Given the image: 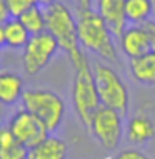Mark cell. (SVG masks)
<instances>
[{"instance_id":"cell-1","label":"cell","mask_w":155,"mask_h":159,"mask_svg":"<svg viewBox=\"0 0 155 159\" xmlns=\"http://www.w3.org/2000/svg\"><path fill=\"white\" fill-rule=\"evenodd\" d=\"M77 17V32L79 42L84 52L93 54L98 61L107 62L114 67H122L118 47L115 44V35L112 34L109 25L102 20L95 8H75Z\"/></svg>"},{"instance_id":"cell-2","label":"cell","mask_w":155,"mask_h":159,"mask_svg":"<svg viewBox=\"0 0 155 159\" xmlns=\"http://www.w3.org/2000/svg\"><path fill=\"white\" fill-rule=\"evenodd\" d=\"M47 32L57 40L60 50L67 54L72 67L79 66L87 59V54L80 47L79 32H77V17L65 2L58 0L57 3L45 8Z\"/></svg>"},{"instance_id":"cell-3","label":"cell","mask_w":155,"mask_h":159,"mask_svg":"<svg viewBox=\"0 0 155 159\" xmlns=\"http://www.w3.org/2000/svg\"><path fill=\"white\" fill-rule=\"evenodd\" d=\"M22 107L32 112L37 119H40L50 134L57 132L63 124L67 112L65 101L60 94L52 89L44 87H30L24 91L22 96Z\"/></svg>"},{"instance_id":"cell-4","label":"cell","mask_w":155,"mask_h":159,"mask_svg":"<svg viewBox=\"0 0 155 159\" xmlns=\"http://www.w3.org/2000/svg\"><path fill=\"white\" fill-rule=\"evenodd\" d=\"M92 70L100 104L125 116L130 109V91L127 82L118 74L117 67L97 61L92 64Z\"/></svg>"},{"instance_id":"cell-5","label":"cell","mask_w":155,"mask_h":159,"mask_svg":"<svg viewBox=\"0 0 155 159\" xmlns=\"http://www.w3.org/2000/svg\"><path fill=\"white\" fill-rule=\"evenodd\" d=\"M70 97H72V107H74L77 119L87 129L93 112L102 106L100 99H98L95 79H93L92 64H90L88 57L74 67V80H72Z\"/></svg>"},{"instance_id":"cell-6","label":"cell","mask_w":155,"mask_h":159,"mask_svg":"<svg viewBox=\"0 0 155 159\" xmlns=\"http://www.w3.org/2000/svg\"><path fill=\"white\" fill-rule=\"evenodd\" d=\"M87 131L105 151H115L125 134L123 116L110 107L100 106L93 112Z\"/></svg>"},{"instance_id":"cell-7","label":"cell","mask_w":155,"mask_h":159,"mask_svg":"<svg viewBox=\"0 0 155 159\" xmlns=\"http://www.w3.org/2000/svg\"><path fill=\"white\" fill-rule=\"evenodd\" d=\"M60 47L54 35L49 32H42L37 35H30L27 44L22 49V67L24 72L30 77L38 75L57 55Z\"/></svg>"},{"instance_id":"cell-8","label":"cell","mask_w":155,"mask_h":159,"mask_svg":"<svg viewBox=\"0 0 155 159\" xmlns=\"http://www.w3.org/2000/svg\"><path fill=\"white\" fill-rule=\"evenodd\" d=\"M7 127L10 129V132L14 137L19 141L20 144H24L25 148H33L40 141H44L47 136L50 134L44 126V122L40 119H37L32 112H28L27 109L20 107L14 114L8 117Z\"/></svg>"},{"instance_id":"cell-9","label":"cell","mask_w":155,"mask_h":159,"mask_svg":"<svg viewBox=\"0 0 155 159\" xmlns=\"http://www.w3.org/2000/svg\"><path fill=\"white\" fill-rule=\"evenodd\" d=\"M118 40V50L122 55L130 61V59H137L140 55H145L152 50V44H150L149 32L145 25H132L128 24L123 32L117 37Z\"/></svg>"},{"instance_id":"cell-10","label":"cell","mask_w":155,"mask_h":159,"mask_svg":"<svg viewBox=\"0 0 155 159\" xmlns=\"http://www.w3.org/2000/svg\"><path fill=\"white\" fill-rule=\"evenodd\" d=\"M93 8L117 39L127 27L125 0H93Z\"/></svg>"},{"instance_id":"cell-11","label":"cell","mask_w":155,"mask_h":159,"mask_svg":"<svg viewBox=\"0 0 155 159\" xmlns=\"http://www.w3.org/2000/svg\"><path fill=\"white\" fill-rule=\"evenodd\" d=\"M123 137L132 146H144L155 137V121L145 112L132 116L127 121Z\"/></svg>"},{"instance_id":"cell-12","label":"cell","mask_w":155,"mask_h":159,"mask_svg":"<svg viewBox=\"0 0 155 159\" xmlns=\"http://www.w3.org/2000/svg\"><path fill=\"white\" fill-rule=\"evenodd\" d=\"M25 91L24 77L12 70L0 72V106L8 107L22 101Z\"/></svg>"},{"instance_id":"cell-13","label":"cell","mask_w":155,"mask_h":159,"mask_svg":"<svg viewBox=\"0 0 155 159\" xmlns=\"http://www.w3.org/2000/svg\"><path fill=\"white\" fill-rule=\"evenodd\" d=\"M68 144L62 137L49 134L44 141H40L33 148H28L27 159H67Z\"/></svg>"},{"instance_id":"cell-14","label":"cell","mask_w":155,"mask_h":159,"mask_svg":"<svg viewBox=\"0 0 155 159\" xmlns=\"http://www.w3.org/2000/svg\"><path fill=\"white\" fill-rule=\"evenodd\" d=\"M128 72L132 79L142 85H155V52L140 55L128 61Z\"/></svg>"},{"instance_id":"cell-15","label":"cell","mask_w":155,"mask_h":159,"mask_svg":"<svg viewBox=\"0 0 155 159\" xmlns=\"http://www.w3.org/2000/svg\"><path fill=\"white\" fill-rule=\"evenodd\" d=\"M155 14V0H125L127 24L145 25Z\"/></svg>"},{"instance_id":"cell-16","label":"cell","mask_w":155,"mask_h":159,"mask_svg":"<svg viewBox=\"0 0 155 159\" xmlns=\"http://www.w3.org/2000/svg\"><path fill=\"white\" fill-rule=\"evenodd\" d=\"M28 148L20 144L7 127V124L0 126V159H27Z\"/></svg>"},{"instance_id":"cell-17","label":"cell","mask_w":155,"mask_h":159,"mask_svg":"<svg viewBox=\"0 0 155 159\" xmlns=\"http://www.w3.org/2000/svg\"><path fill=\"white\" fill-rule=\"evenodd\" d=\"M19 20L22 22V25L27 29V32L30 35H37L47 30V15H45V8L40 5H33L32 8L25 10L22 15L19 17Z\"/></svg>"},{"instance_id":"cell-18","label":"cell","mask_w":155,"mask_h":159,"mask_svg":"<svg viewBox=\"0 0 155 159\" xmlns=\"http://www.w3.org/2000/svg\"><path fill=\"white\" fill-rule=\"evenodd\" d=\"M3 27H5V45L8 49H24L30 39V34L22 22L19 19H10L3 24Z\"/></svg>"},{"instance_id":"cell-19","label":"cell","mask_w":155,"mask_h":159,"mask_svg":"<svg viewBox=\"0 0 155 159\" xmlns=\"http://www.w3.org/2000/svg\"><path fill=\"white\" fill-rule=\"evenodd\" d=\"M7 7L10 10L12 19H19L25 10L32 8L33 5H38V0H5Z\"/></svg>"},{"instance_id":"cell-20","label":"cell","mask_w":155,"mask_h":159,"mask_svg":"<svg viewBox=\"0 0 155 159\" xmlns=\"http://www.w3.org/2000/svg\"><path fill=\"white\" fill-rule=\"evenodd\" d=\"M112 159H150L145 152H142L140 149H135V148H127V149H122L115 154Z\"/></svg>"},{"instance_id":"cell-21","label":"cell","mask_w":155,"mask_h":159,"mask_svg":"<svg viewBox=\"0 0 155 159\" xmlns=\"http://www.w3.org/2000/svg\"><path fill=\"white\" fill-rule=\"evenodd\" d=\"M12 15H10V10L7 7V2L5 0H0V22L5 24L7 20H10Z\"/></svg>"},{"instance_id":"cell-22","label":"cell","mask_w":155,"mask_h":159,"mask_svg":"<svg viewBox=\"0 0 155 159\" xmlns=\"http://www.w3.org/2000/svg\"><path fill=\"white\" fill-rule=\"evenodd\" d=\"M145 29L149 32V37H150V44H152V50L155 52V20H149L145 24Z\"/></svg>"},{"instance_id":"cell-23","label":"cell","mask_w":155,"mask_h":159,"mask_svg":"<svg viewBox=\"0 0 155 159\" xmlns=\"http://www.w3.org/2000/svg\"><path fill=\"white\" fill-rule=\"evenodd\" d=\"M79 8H92L93 7V0H75Z\"/></svg>"},{"instance_id":"cell-24","label":"cell","mask_w":155,"mask_h":159,"mask_svg":"<svg viewBox=\"0 0 155 159\" xmlns=\"http://www.w3.org/2000/svg\"><path fill=\"white\" fill-rule=\"evenodd\" d=\"M3 45H5V27L0 22V47H3Z\"/></svg>"},{"instance_id":"cell-25","label":"cell","mask_w":155,"mask_h":159,"mask_svg":"<svg viewBox=\"0 0 155 159\" xmlns=\"http://www.w3.org/2000/svg\"><path fill=\"white\" fill-rule=\"evenodd\" d=\"M57 2H58V0H38V5L44 7V8H47V7L54 5V3H57Z\"/></svg>"},{"instance_id":"cell-26","label":"cell","mask_w":155,"mask_h":159,"mask_svg":"<svg viewBox=\"0 0 155 159\" xmlns=\"http://www.w3.org/2000/svg\"><path fill=\"white\" fill-rule=\"evenodd\" d=\"M3 117H5V114H3V106H0V126L3 124Z\"/></svg>"},{"instance_id":"cell-27","label":"cell","mask_w":155,"mask_h":159,"mask_svg":"<svg viewBox=\"0 0 155 159\" xmlns=\"http://www.w3.org/2000/svg\"><path fill=\"white\" fill-rule=\"evenodd\" d=\"M0 49H2V47H0Z\"/></svg>"}]
</instances>
